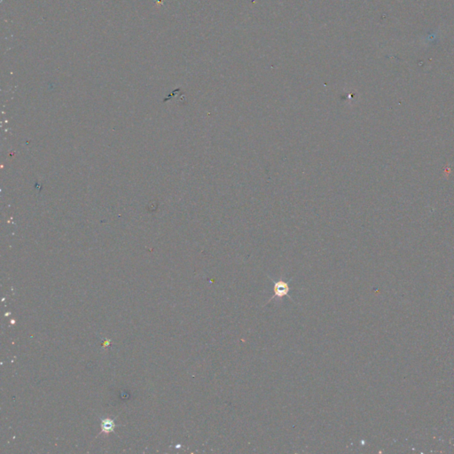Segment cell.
<instances>
[{
  "label": "cell",
  "mask_w": 454,
  "mask_h": 454,
  "mask_svg": "<svg viewBox=\"0 0 454 454\" xmlns=\"http://www.w3.org/2000/svg\"><path fill=\"white\" fill-rule=\"evenodd\" d=\"M271 279L273 280V283H274V296L269 300V302L272 301L273 299H283L285 297H288L292 300V298L289 296L290 287L288 285V282L285 281L283 279H278V281H275L272 278Z\"/></svg>",
  "instance_id": "1"
},
{
  "label": "cell",
  "mask_w": 454,
  "mask_h": 454,
  "mask_svg": "<svg viewBox=\"0 0 454 454\" xmlns=\"http://www.w3.org/2000/svg\"><path fill=\"white\" fill-rule=\"evenodd\" d=\"M114 427H115V423H114L113 420H109V419H105V420H102L101 429H102L103 432L108 433V432L112 431Z\"/></svg>",
  "instance_id": "2"
}]
</instances>
